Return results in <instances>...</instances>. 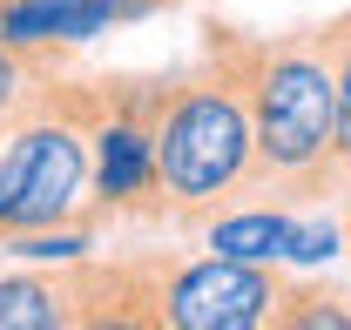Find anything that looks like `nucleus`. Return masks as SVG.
Instances as JSON below:
<instances>
[{
  "label": "nucleus",
  "mask_w": 351,
  "mask_h": 330,
  "mask_svg": "<svg viewBox=\"0 0 351 330\" xmlns=\"http://www.w3.org/2000/svg\"><path fill=\"white\" fill-rule=\"evenodd\" d=\"M95 94L88 81H41L0 122V236L95 223Z\"/></svg>",
  "instance_id": "obj_3"
},
{
  "label": "nucleus",
  "mask_w": 351,
  "mask_h": 330,
  "mask_svg": "<svg viewBox=\"0 0 351 330\" xmlns=\"http://www.w3.org/2000/svg\"><path fill=\"white\" fill-rule=\"evenodd\" d=\"M345 189H351V168H345ZM345 189H338V196H345Z\"/></svg>",
  "instance_id": "obj_13"
},
{
  "label": "nucleus",
  "mask_w": 351,
  "mask_h": 330,
  "mask_svg": "<svg viewBox=\"0 0 351 330\" xmlns=\"http://www.w3.org/2000/svg\"><path fill=\"white\" fill-rule=\"evenodd\" d=\"M243 88L257 122V182L270 203H338L345 155H338V75L317 27L291 34H243Z\"/></svg>",
  "instance_id": "obj_2"
},
{
  "label": "nucleus",
  "mask_w": 351,
  "mask_h": 330,
  "mask_svg": "<svg viewBox=\"0 0 351 330\" xmlns=\"http://www.w3.org/2000/svg\"><path fill=\"white\" fill-rule=\"evenodd\" d=\"M95 94V216H149L156 203V75L88 81Z\"/></svg>",
  "instance_id": "obj_5"
},
{
  "label": "nucleus",
  "mask_w": 351,
  "mask_h": 330,
  "mask_svg": "<svg viewBox=\"0 0 351 330\" xmlns=\"http://www.w3.org/2000/svg\"><path fill=\"white\" fill-rule=\"evenodd\" d=\"M257 182V122L243 88V34L210 27L203 54L176 75H156V203L149 216L210 223L243 203Z\"/></svg>",
  "instance_id": "obj_1"
},
{
  "label": "nucleus",
  "mask_w": 351,
  "mask_h": 330,
  "mask_svg": "<svg viewBox=\"0 0 351 330\" xmlns=\"http://www.w3.org/2000/svg\"><path fill=\"white\" fill-rule=\"evenodd\" d=\"M277 330H351V290L291 277L284 296H277Z\"/></svg>",
  "instance_id": "obj_8"
},
{
  "label": "nucleus",
  "mask_w": 351,
  "mask_h": 330,
  "mask_svg": "<svg viewBox=\"0 0 351 330\" xmlns=\"http://www.w3.org/2000/svg\"><path fill=\"white\" fill-rule=\"evenodd\" d=\"M0 330H108L101 256L7 270L0 277Z\"/></svg>",
  "instance_id": "obj_6"
},
{
  "label": "nucleus",
  "mask_w": 351,
  "mask_h": 330,
  "mask_svg": "<svg viewBox=\"0 0 351 330\" xmlns=\"http://www.w3.org/2000/svg\"><path fill=\"white\" fill-rule=\"evenodd\" d=\"M338 216H345V256H351V189L338 196Z\"/></svg>",
  "instance_id": "obj_12"
},
{
  "label": "nucleus",
  "mask_w": 351,
  "mask_h": 330,
  "mask_svg": "<svg viewBox=\"0 0 351 330\" xmlns=\"http://www.w3.org/2000/svg\"><path fill=\"white\" fill-rule=\"evenodd\" d=\"M108 277V330H263L277 324L284 263H237V256H169L142 249L101 263Z\"/></svg>",
  "instance_id": "obj_4"
},
{
  "label": "nucleus",
  "mask_w": 351,
  "mask_h": 330,
  "mask_svg": "<svg viewBox=\"0 0 351 330\" xmlns=\"http://www.w3.org/2000/svg\"><path fill=\"white\" fill-rule=\"evenodd\" d=\"M41 61H47V54H21V47L0 41V122L21 108V94H27V88H34V75H41Z\"/></svg>",
  "instance_id": "obj_11"
},
{
  "label": "nucleus",
  "mask_w": 351,
  "mask_h": 330,
  "mask_svg": "<svg viewBox=\"0 0 351 330\" xmlns=\"http://www.w3.org/2000/svg\"><path fill=\"white\" fill-rule=\"evenodd\" d=\"M0 256H14V263H82V256H95V223H54V229H27V236H0Z\"/></svg>",
  "instance_id": "obj_9"
},
{
  "label": "nucleus",
  "mask_w": 351,
  "mask_h": 330,
  "mask_svg": "<svg viewBox=\"0 0 351 330\" xmlns=\"http://www.w3.org/2000/svg\"><path fill=\"white\" fill-rule=\"evenodd\" d=\"M317 34H324L331 75H338V155H345V168H351V7H345V14H331Z\"/></svg>",
  "instance_id": "obj_10"
},
{
  "label": "nucleus",
  "mask_w": 351,
  "mask_h": 330,
  "mask_svg": "<svg viewBox=\"0 0 351 330\" xmlns=\"http://www.w3.org/2000/svg\"><path fill=\"white\" fill-rule=\"evenodd\" d=\"M298 216H304V203L243 196V203L217 209V216L203 223V249H217V256H237V263H291Z\"/></svg>",
  "instance_id": "obj_7"
}]
</instances>
